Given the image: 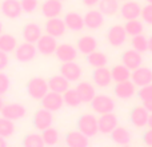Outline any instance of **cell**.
<instances>
[{"label": "cell", "mask_w": 152, "mask_h": 147, "mask_svg": "<svg viewBox=\"0 0 152 147\" xmlns=\"http://www.w3.org/2000/svg\"><path fill=\"white\" fill-rule=\"evenodd\" d=\"M48 90H50L48 82L44 78L35 76V78H31L27 82V94L32 99L40 100L42 98H44V95L48 92Z\"/></svg>", "instance_id": "6da1fadb"}, {"label": "cell", "mask_w": 152, "mask_h": 147, "mask_svg": "<svg viewBox=\"0 0 152 147\" xmlns=\"http://www.w3.org/2000/svg\"><path fill=\"white\" fill-rule=\"evenodd\" d=\"M77 130H80L88 138L97 135V132H99L97 118L95 115H91V114H83L77 119Z\"/></svg>", "instance_id": "7a4b0ae2"}, {"label": "cell", "mask_w": 152, "mask_h": 147, "mask_svg": "<svg viewBox=\"0 0 152 147\" xmlns=\"http://www.w3.org/2000/svg\"><path fill=\"white\" fill-rule=\"evenodd\" d=\"M91 107L96 114H107L112 112L115 108V102L108 95H95V98L91 100Z\"/></svg>", "instance_id": "3957f363"}, {"label": "cell", "mask_w": 152, "mask_h": 147, "mask_svg": "<svg viewBox=\"0 0 152 147\" xmlns=\"http://www.w3.org/2000/svg\"><path fill=\"white\" fill-rule=\"evenodd\" d=\"M36 54H37V48L35 46V43L24 42L15 48V58L21 63H28V62L34 60Z\"/></svg>", "instance_id": "277c9868"}, {"label": "cell", "mask_w": 152, "mask_h": 147, "mask_svg": "<svg viewBox=\"0 0 152 147\" xmlns=\"http://www.w3.org/2000/svg\"><path fill=\"white\" fill-rule=\"evenodd\" d=\"M32 123H34V127L39 131H43V130L48 129V127L52 126L53 123V115L52 111L47 110V108L42 107L35 112L34 119H32Z\"/></svg>", "instance_id": "5b68a950"}, {"label": "cell", "mask_w": 152, "mask_h": 147, "mask_svg": "<svg viewBox=\"0 0 152 147\" xmlns=\"http://www.w3.org/2000/svg\"><path fill=\"white\" fill-rule=\"evenodd\" d=\"M107 40L112 47H120V46H123L127 40V31L124 28V26L115 24V26L110 27L107 32Z\"/></svg>", "instance_id": "8992f818"}, {"label": "cell", "mask_w": 152, "mask_h": 147, "mask_svg": "<svg viewBox=\"0 0 152 147\" xmlns=\"http://www.w3.org/2000/svg\"><path fill=\"white\" fill-rule=\"evenodd\" d=\"M40 102H42V107L47 108V110L52 111V112L59 111L64 106L63 95L59 94V92H55V91H48L47 94L44 95V98L40 99Z\"/></svg>", "instance_id": "52a82bcc"}, {"label": "cell", "mask_w": 152, "mask_h": 147, "mask_svg": "<svg viewBox=\"0 0 152 147\" xmlns=\"http://www.w3.org/2000/svg\"><path fill=\"white\" fill-rule=\"evenodd\" d=\"M97 126H99V132H102V134H111L119 126L118 116L112 112L102 114L100 118L97 119Z\"/></svg>", "instance_id": "ba28073f"}, {"label": "cell", "mask_w": 152, "mask_h": 147, "mask_svg": "<svg viewBox=\"0 0 152 147\" xmlns=\"http://www.w3.org/2000/svg\"><path fill=\"white\" fill-rule=\"evenodd\" d=\"M148 118H150V111L144 106H136V107L132 108L131 114H129V121L137 129H142V127L147 126Z\"/></svg>", "instance_id": "9c48e42d"}, {"label": "cell", "mask_w": 152, "mask_h": 147, "mask_svg": "<svg viewBox=\"0 0 152 147\" xmlns=\"http://www.w3.org/2000/svg\"><path fill=\"white\" fill-rule=\"evenodd\" d=\"M1 116L8 118L11 121H19V119L24 118L27 114V110L23 104L20 103H11V104H4L1 108Z\"/></svg>", "instance_id": "30bf717a"}, {"label": "cell", "mask_w": 152, "mask_h": 147, "mask_svg": "<svg viewBox=\"0 0 152 147\" xmlns=\"http://www.w3.org/2000/svg\"><path fill=\"white\" fill-rule=\"evenodd\" d=\"M36 48L37 52H40L42 55H52L55 54L56 48H58V43H56V37L51 36V35L45 34L42 35L40 39L36 42Z\"/></svg>", "instance_id": "8fae6325"}, {"label": "cell", "mask_w": 152, "mask_h": 147, "mask_svg": "<svg viewBox=\"0 0 152 147\" xmlns=\"http://www.w3.org/2000/svg\"><path fill=\"white\" fill-rule=\"evenodd\" d=\"M121 63L124 64L126 67H128L131 71L134 70L139 68L143 63V58H142V54L137 52L136 50H127L121 54Z\"/></svg>", "instance_id": "7c38bea8"}, {"label": "cell", "mask_w": 152, "mask_h": 147, "mask_svg": "<svg viewBox=\"0 0 152 147\" xmlns=\"http://www.w3.org/2000/svg\"><path fill=\"white\" fill-rule=\"evenodd\" d=\"M1 12L8 19H18L23 12L20 0H3L1 1Z\"/></svg>", "instance_id": "4fadbf2b"}, {"label": "cell", "mask_w": 152, "mask_h": 147, "mask_svg": "<svg viewBox=\"0 0 152 147\" xmlns=\"http://www.w3.org/2000/svg\"><path fill=\"white\" fill-rule=\"evenodd\" d=\"M131 79L135 83V86L137 87H143L147 86V84L152 83V70L148 67H142L134 70L131 72Z\"/></svg>", "instance_id": "5bb4252c"}, {"label": "cell", "mask_w": 152, "mask_h": 147, "mask_svg": "<svg viewBox=\"0 0 152 147\" xmlns=\"http://www.w3.org/2000/svg\"><path fill=\"white\" fill-rule=\"evenodd\" d=\"M45 32L48 35L53 37H60L64 35L66 32V23H64L63 19H58V18H50L47 21H45Z\"/></svg>", "instance_id": "9a60e30c"}, {"label": "cell", "mask_w": 152, "mask_h": 147, "mask_svg": "<svg viewBox=\"0 0 152 147\" xmlns=\"http://www.w3.org/2000/svg\"><path fill=\"white\" fill-rule=\"evenodd\" d=\"M60 74L69 82H77L81 78V67L74 62H66L60 66Z\"/></svg>", "instance_id": "2e32d148"}, {"label": "cell", "mask_w": 152, "mask_h": 147, "mask_svg": "<svg viewBox=\"0 0 152 147\" xmlns=\"http://www.w3.org/2000/svg\"><path fill=\"white\" fill-rule=\"evenodd\" d=\"M56 58L60 62L66 63V62H74L77 58V51L72 44H68V43H63V44L58 46L55 51Z\"/></svg>", "instance_id": "e0dca14e"}, {"label": "cell", "mask_w": 152, "mask_h": 147, "mask_svg": "<svg viewBox=\"0 0 152 147\" xmlns=\"http://www.w3.org/2000/svg\"><path fill=\"white\" fill-rule=\"evenodd\" d=\"M92 79H94V83L97 87H108L112 82V75H111V70H108L107 67H97L92 72Z\"/></svg>", "instance_id": "ac0fdd59"}, {"label": "cell", "mask_w": 152, "mask_h": 147, "mask_svg": "<svg viewBox=\"0 0 152 147\" xmlns=\"http://www.w3.org/2000/svg\"><path fill=\"white\" fill-rule=\"evenodd\" d=\"M113 92L119 99H131L135 94V83L129 79L124 82H119V83H116Z\"/></svg>", "instance_id": "d6986e66"}, {"label": "cell", "mask_w": 152, "mask_h": 147, "mask_svg": "<svg viewBox=\"0 0 152 147\" xmlns=\"http://www.w3.org/2000/svg\"><path fill=\"white\" fill-rule=\"evenodd\" d=\"M120 15L126 20L139 19L140 15H142V7L136 1H126L120 7Z\"/></svg>", "instance_id": "ffe728a7"}, {"label": "cell", "mask_w": 152, "mask_h": 147, "mask_svg": "<svg viewBox=\"0 0 152 147\" xmlns=\"http://www.w3.org/2000/svg\"><path fill=\"white\" fill-rule=\"evenodd\" d=\"M61 10H63L61 0H44L42 4V13L47 19L58 18L61 13Z\"/></svg>", "instance_id": "44dd1931"}, {"label": "cell", "mask_w": 152, "mask_h": 147, "mask_svg": "<svg viewBox=\"0 0 152 147\" xmlns=\"http://www.w3.org/2000/svg\"><path fill=\"white\" fill-rule=\"evenodd\" d=\"M104 23V15L100 11L91 10L84 15V26L88 29H97Z\"/></svg>", "instance_id": "7402d4cb"}, {"label": "cell", "mask_w": 152, "mask_h": 147, "mask_svg": "<svg viewBox=\"0 0 152 147\" xmlns=\"http://www.w3.org/2000/svg\"><path fill=\"white\" fill-rule=\"evenodd\" d=\"M66 145L68 147H87L89 145V140L88 137L84 135L80 130H75L66 135Z\"/></svg>", "instance_id": "603a6c76"}, {"label": "cell", "mask_w": 152, "mask_h": 147, "mask_svg": "<svg viewBox=\"0 0 152 147\" xmlns=\"http://www.w3.org/2000/svg\"><path fill=\"white\" fill-rule=\"evenodd\" d=\"M64 23H66V27L71 31L79 32L84 28V18L77 12H68L64 16Z\"/></svg>", "instance_id": "cb8c5ba5"}, {"label": "cell", "mask_w": 152, "mask_h": 147, "mask_svg": "<svg viewBox=\"0 0 152 147\" xmlns=\"http://www.w3.org/2000/svg\"><path fill=\"white\" fill-rule=\"evenodd\" d=\"M21 35H23V39L26 40V42L36 43L37 40L40 39V36H42V28H40V26L36 23H27L26 26L23 27Z\"/></svg>", "instance_id": "d4e9b609"}, {"label": "cell", "mask_w": 152, "mask_h": 147, "mask_svg": "<svg viewBox=\"0 0 152 147\" xmlns=\"http://www.w3.org/2000/svg\"><path fill=\"white\" fill-rule=\"evenodd\" d=\"M76 91H77L79 96H80L81 103H91V100L96 95L95 87L91 83H88V82H80L76 86Z\"/></svg>", "instance_id": "484cf974"}, {"label": "cell", "mask_w": 152, "mask_h": 147, "mask_svg": "<svg viewBox=\"0 0 152 147\" xmlns=\"http://www.w3.org/2000/svg\"><path fill=\"white\" fill-rule=\"evenodd\" d=\"M48 87L51 91L59 92V94H64L67 90L69 88V80H67L61 74L59 75H53L48 80Z\"/></svg>", "instance_id": "4316f807"}, {"label": "cell", "mask_w": 152, "mask_h": 147, "mask_svg": "<svg viewBox=\"0 0 152 147\" xmlns=\"http://www.w3.org/2000/svg\"><path fill=\"white\" fill-rule=\"evenodd\" d=\"M111 139H112L113 143L116 145H121V146H126L131 142L132 139V134L129 130H127L126 127H121L118 126L112 132H111Z\"/></svg>", "instance_id": "83f0119b"}, {"label": "cell", "mask_w": 152, "mask_h": 147, "mask_svg": "<svg viewBox=\"0 0 152 147\" xmlns=\"http://www.w3.org/2000/svg\"><path fill=\"white\" fill-rule=\"evenodd\" d=\"M96 48H97V40L94 36L84 35V36H81L77 40V50L81 54H84V55H88V54L94 52Z\"/></svg>", "instance_id": "f1b7e54d"}, {"label": "cell", "mask_w": 152, "mask_h": 147, "mask_svg": "<svg viewBox=\"0 0 152 147\" xmlns=\"http://www.w3.org/2000/svg\"><path fill=\"white\" fill-rule=\"evenodd\" d=\"M111 75H112V80L115 82V83H119V82L128 80V79L131 78V70L121 63V64L115 66L111 70Z\"/></svg>", "instance_id": "f546056e"}, {"label": "cell", "mask_w": 152, "mask_h": 147, "mask_svg": "<svg viewBox=\"0 0 152 147\" xmlns=\"http://www.w3.org/2000/svg\"><path fill=\"white\" fill-rule=\"evenodd\" d=\"M87 62H88L94 68H97V67H104L105 64L108 63V58L104 52L95 50L94 52L87 55Z\"/></svg>", "instance_id": "4dcf8cb0"}, {"label": "cell", "mask_w": 152, "mask_h": 147, "mask_svg": "<svg viewBox=\"0 0 152 147\" xmlns=\"http://www.w3.org/2000/svg\"><path fill=\"white\" fill-rule=\"evenodd\" d=\"M119 0H100L99 1V11L103 15L112 16L119 11Z\"/></svg>", "instance_id": "1f68e13d"}, {"label": "cell", "mask_w": 152, "mask_h": 147, "mask_svg": "<svg viewBox=\"0 0 152 147\" xmlns=\"http://www.w3.org/2000/svg\"><path fill=\"white\" fill-rule=\"evenodd\" d=\"M18 47V40L15 36L10 34H1L0 35V50L4 52H12Z\"/></svg>", "instance_id": "d6a6232c"}, {"label": "cell", "mask_w": 152, "mask_h": 147, "mask_svg": "<svg viewBox=\"0 0 152 147\" xmlns=\"http://www.w3.org/2000/svg\"><path fill=\"white\" fill-rule=\"evenodd\" d=\"M63 99H64V104L68 106V107H72V108H76L81 104V99L79 96L77 91L75 90H71L68 88L66 92L63 94Z\"/></svg>", "instance_id": "836d02e7"}, {"label": "cell", "mask_w": 152, "mask_h": 147, "mask_svg": "<svg viewBox=\"0 0 152 147\" xmlns=\"http://www.w3.org/2000/svg\"><path fill=\"white\" fill-rule=\"evenodd\" d=\"M131 46L134 50H136L137 52H140V54L147 52L148 51V39L143 34L135 35V36H132Z\"/></svg>", "instance_id": "e575fe53"}, {"label": "cell", "mask_w": 152, "mask_h": 147, "mask_svg": "<svg viewBox=\"0 0 152 147\" xmlns=\"http://www.w3.org/2000/svg\"><path fill=\"white\" fill-rule=\"evenodd\" d=\"M43 140H44V145L47 146H55L59 142V131L53 127H48V129L43 130Z\"/></svg>", "instance_id": "d590c367"}, {"label": "cell", "mask_w": 152, "mask_h": 147, "mask_svg": "<svg viewBox=\"0 0 152 147\" xmlns=\"http://www.w3.org/2000/svg\"><path fill=\"white\" fill-rule=\"evenodd\" d=\"M13 132H15V124H13V121L1 116V118H0V135L4 137V138H10V137L13 135Z\"/></svg>", "instance_id": "8d00e7d4"}, {"label": "cell", "mask_w": 152, "mask_h": 147, "mask_svg": "<svg viewBox=\"0 0 152 147\" xmlns=\"http://www.w3.org/2000/svg\"><path fill=\"white\" fill-rule=\"evenodd\" d=\"M124 28L127 31V35L129 36H135V35L143 34V24L140 23L137 19H132V20H127V23L124 24Z\"/></svg>", "instance_id": "74e56055"}, {"label": "cell", "mask_w": 152, "mask_h": 147, "mask_svg": "<svg viewBox=\"0 0 152 147\" xmlns=\"http://www.w3.org/2000/svg\"><path fill=\"white\" fill-rule=\"evenodd\" d=\"M24 147H43L44 146V140L40 134H28L23 139Z\"/></svg>", "instance_id": "f35d334b"}, {"label": "cell", "mask_w": 152, "mask_h": 147, "mask_svg": "<svg viewBox=\"0 0 152 147\" xmlns=\"http://www.w3.org/2000/svg\"><path fill=\"white\" fill-rule=\"evenodd\" d=\"M137 96H139V99L142 102H150V100H152V83L140 87L139 92H137Z\"/></svg>", "instance_id": "ab89813d"}, {"label": "cell", "mask_w": 152, "mask_h": 147, "mask_svg": "<svg viewBox=\"0 0 152 147\" xmlns=\"http://www.w3.org/2000/svg\"><path fill=\"white\" fill-rule=\"evenodd\" d=\"M20 3H21V8H23V11L27 12V13L35 12V10L37 8V4H39L37 0H20Z\"/></svg>", "instance_id": "60d3db41"}, {"label": "cell", "mask_w": 152, "mask_h": 147, "mask_svg": "<svg viewBox=\"0 0 152 147\" xmlns=\"http://www.w3.org/2000/svg\"><path fill=\"white\" fill-rule=\"evenodd\" d=\"M11 87V80L4 72H0V95H4L8 92Z\"/></svg>", "instance_id": "b9f144b4"}, {"label": "cell", "mask_w": 152, "mask_h": 147, "mask_svg": "<svg viewBox=\"0 0 152 147\" xmlns=\"http://www.w3.org/2000/svg\"><path fill=\"white\" fill-rule=\"evenodd\" d=\"M140 16H142V19L145 23L152 26V4L148 3L147 5H144V7L142 8V15Z\"/></svg>", "instance_id": "7bdbcfd3"}, {"label": "cell", "mask_w": 152, "mask_h": 147, "mask_svg": "<svg viewBox=\"0 0 152 147\" xmlns=\"http://www.w3.org/2000/svg\"><path fill=\"white\" fill-rule=\"evenodd\" d=\"M7 66H8V55L7 52L0 50V71H3Z\"/></svg>", "instance_id": "ee69618b"}, {"label": "cell", "mask_w": 152, "mask_h": 147, "mask_svg": "<svg viewBox=\"0 0 152 147\" xmlns=\"http://www.w3.org/2000/svg\"><path fill=\"white\" fill-rule=\"evenodd\" d=\"M143 140H144V143L147 146L152 147V129H148L147 131L144 132V135H143Z\"/></svg>", "instance_id": "f6af8a7d"}, {"label": "cell", "mask_w": 152, "mask_h": 147, "mask_svg": "<svg viewBox=\"0 0 152 147\" xmlns=\"http://www.w3.org/2000/svg\"><path fill=\"white\" fill-rule=\"evenodd\" d=\"M81 1H83V4L87 5V7H94V5L99 4L100 0H81Z\"/></svg>", "instance_id": "bcb514c9"}, {"label": "cell", "mask_w": 152, "mask_h": 147, "mask_svg": "<svg viewBox=\"0 0 152 147\" xmlns=\"http://www.w3.org/2000/svg\"><path fill=\"white\" fill-rule=\"evenodd\" d=\"M143 106H144L150 112H152V100H150V102H143Z\"/></svg>", "instance_id": "7dc6e473"}, {"label": "cell", "mask_w": 152, "mask_h": 147, "mask_svg": "<svg viewBox=\"0 0 152 147\" xmlns=\"http://www.w3.org/2000/svg\"><path fill=\"white\" fill-rule=\"evenodd\" d=\"M5 146H7V142H5V138L0 135V147H5Z\"/></svg>", "instance_id": "c3c4849f"}, {"label": "cell", "mask_w": 152, "mask_h": 147, "mask_svg": "<svg viewBox=\"0 0 152 147\" xmlns=\"http://www.w3.org/2000/svg\"><path fill=\"white\" fill-rule=\"evenodd\" d=\"M148 51H151L152 52V35H151L150 39H148Z\"/></svg>", "instance_id": "681fc988"}, {"label": "cell", "mask_w": 152, "mask_h": 147, "mask_svg": "<svg viewBox=\"0 0 152 147\" xmlns=\"http://www.w3.org/2000/svg\"><path fill=\"white\" fill-rule=\"evenodd\" d=\"M150 129H152V112H150V118H148V124H147Z\"/></svg>", "instance_id": "f907efd6"}, {"label": "cell", "mask_w": 152, "mask_h": 147, "mask_svg": "<svg viewBox=\"0 0 152 147\" xmlns=\"http://www.w3.org/2000/svg\"><path fill=\"white\" fill-rule=\"evenodd\" d=\"M3 106H4V102H3V99H1V95H0V111H1Z\"/></svg>", "instance_id": "816d5d0a"}, {"label": "cell", "mask_w": 152, "mask_h": 147, "mask_svg": "<svg viewBox=\"0 0 152 147\" xmlns=\"http://www.w3.org/2000/svg\"><path fill=\"white\" fill-rule=\"evenodd\" d=\"M1 31H3V24H1V21H0V35H1Z\"/></svg>", "instance_id": "f5cc1de1"}, {"label": "cell", "mask_w": 152, "mask_h": 147, "mask_svg": "<svg viewBox=\"0 0 152 147\" xmlns=\"http://www.w3.org/2000/svg\"><path fill=\"white\" fill-rule=\"evenodd\" d=\"M147 3H150V4H152V0H145Z\"/></svg>", "instance_id": "db71d44e"}, {"label": "cell", "mask_w": 152, "mask_h": 147, "mask_svg": "<svg viewBox=\"0 0 152 147\" xmlns=\"http://www.w3.org/2000/svg\"><path fill=\"white\" fill-rule=\"evenodd\" d=\"M61 1H63V0H61Z\"/></svg>", "instance_id": "11a10c76"}]
</instances>
